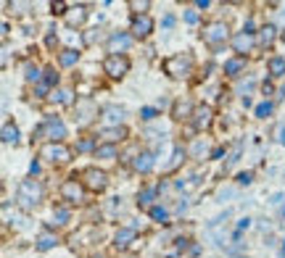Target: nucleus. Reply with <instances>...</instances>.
<instances>
[{
	"instance_id": "obj_8",
	"label": "nucleus",
	"mask_w": 285,
	"mask_h": 258,
	"mask_svg": "<svg viewBox=\"0 0 285 258\" xmlns=\"http://www.w3.org/2000/svg\"><path fill=\"white\" fill-rule=\"evenodd\" d=\"M61 198H63L69 205H80L82 201H85V184H82L77 177L63 179V184H61Z\"/></svg>"
},
{
	"instance_id": "obj_6",
	"label": "nucleus",
	"mask_w": 285,
	"mask_h": 258,
	"mask_svg": "<svg viewBox=\"0 0 285 258\" xmlns=\"http://www.w3.org/2000/svg\"><path fill=\"white\" fill-rule=\"evenodd\" d=\"M37 134H40V137H48V143H63V137H66V124H63L58 116H50V119L37 129Z\"/></svg>"
},
{
	"instance_id": "obj_9",
	"label": "nucleus",
	"mask_w": 285,
	"mask_h": 258,
	"mask_svg": "<svg viewBox=\"0 0 285 258\" xmlns=\"http://www.w3.org/2000/svg\"><path fill=\"white\" fill-rule=\"evenodd\" d=\"M190 121H193V129H196V132H206L214 121V108L211 106H196Z\"/></svg>"
},
{
	"instance_id": "obj_40",
	"label": "nucleus",
	"mask_w": 285,
	"mask_h": 258,
	"mask_svg": "<svg viewBox=\"0 0 285 258\" xmlns=\"http://www.w3.org/2000/svg\"><path fill=\"white\" fill-rule=\"evenodd\" d=\"M95 37H98V29H93L90 35H85V45H93V42H95Z\"/></svg>"
},
{
	"instance_id": "obj_15",
	"label": "nucleus",
	"mask_w": 285,
	"mask_h": 258,
	"mask_svg": "<svg viewBox=\"0 0 285 258\" xmlns=\"http://www.w3.org/2000/svg\"><path fill=\"white\" fill-rule=\"evenodd\" d=\"M135 237H138L135 227H122V229H116V232H114V248H116V250L129 248V245L135 242Z\"/></svg>"
},
{
	"instance_id": "obj_17",
	"label": "nucleus",
	"mask_w": 285,
	"mask_h": 258,
	"mask_svg": "<svg viewBox=\"0 0 285 258\" xmlns=\"http://www.w3.org/2000/svg\"><path fill=\"white\" fill-rule=\"evenodd\" d=\"M243 69H245V58L243 55H232V58L224 61V74L232 76V79H235V76H241Z\"/></svg>"
},
{
	"instance_id": "obj_33",
	"label": "nucleus",
	"mask_w": 285,
	"mask_h": 258,
	"mask_svg": "<svg viewBox=\"0 0 285 258\" xmlns=\"http://www.w3.org/2000/svg\"><path fill=\"white\" fill-rule=\"evenodd\" d=\"M254 113H256V119H267V116L272 113V103H269V100L259 103V106L254 108Z\"/></svg>"
},
{
	"instance_id": "obj_35",
	"label": "nucleus",
	"mask_w": 285,
	"mask_h": 258,
	"mask_svg": "<svg viewBox=\"0 0 285 258\" xmlns=\"http://www.w3.org/2000/svg\"><path fill=\"white\" fill-rule=\"evenodd\" d=\"M40 69H37V66H32V63H29V66H27V79L29 82H40Z\"/></svg>"
},
{
	"instance_id": "obj_21",
	"label": "nucleus",
	"mask_w": 285,
	"mask_h": 258,
	"mask_svg": "<svg viewBox=\"0 0 285 258\" xmlns=\"http://www.w3.org/2000/svg\"><path fill=\"white\" fill-rule=\"evenodd\" d=\"M153 201H156V187H145V190L138 192V205L145 211L153 208Z\"/></svg>"
},
{
	"instance_id": "obj_27",
	"label": "nucleus",
	"mask_w": 285,
	"mask_h": 258,
	"mask_svg": "<svg viewBox=\"0 0 285 258\" xmlns=\"http://www.w3.org/2000/svg\"><path fill=\"white\" fill-rule=\"evenodd\" d=\"M40 85H45V87L50 90V92H53V90H56V85H58V74H56V66H48V69H45V72H42V82H40Z\"/></svg>"
},
{
	"instance_id": "obj_25",
	"label": "nucleus",
	"mask_w": 285,
	"mask_h": 258,
	"mask_svg": "<svg viewBox=\"0 0 285 258\" xmlns=\"http://www.w3.org/2000/svg\"><path fill=\"white\" fill-rule=\"evenodd\" d=\"M48 98L53 100V103H63V106H71V103H74V92H71V90H53Z\"/></svg>"
},
{
	"instance_id": "obj_13",
	"label": "nucleus",
	"mask_w": 285,
	"mask_h": 258,
	"mask_svg": "<svg viewBox=\"0 0 285 258\" xmlns=\"http://www.w3.org/2000/svg\"><path fill=\"white\" fill-rule=\"evenodd\" d=\"M153 164H156V156L151 150H140L132 156V171H138V174H148L153 169Z\"/></svg>"
},
{
	"instance_id": "obj_12",
	"label": "nucleus",
	"mask_w": 285,
	"mask_h": 258,
	"mask_svg": "<svg viewBox=\"0 0 285 258\" xmlns=\"http://www.w3.org/2000/svg\"><path fill=\"white\" fill-rule=\"evenodd\" d=\"M256 42H259V40H256V35H251V32H238V35L232 37V50H235L238 55L251 53Z\"/></svg>"
},
{
	"instance_id": "obj_32",
	"label": "nucleus",
	"mask_w": 285,
	"mask_h": 258,
	"mask_svg": "<svg viewBox=\"0 0 285 258\" xmlns=\"http://www.w3.org/2000/svg\"><path fill=\"white\" fill-rule=\"evenodd\" d=\"M129 8L135 11V16H148L151 3H148V0H129Z\"/></svg>"
},
{
	"instance_id": "obj_10",
	"label": "nucleus",
	"mask_w": 285,
	"mask_h": 258,
	"mask_svg": "<svg viewBox=\"0 0 285 258\" xmlns=\"http://www.w3.org/2000/svg\"><path fill=\"white\" fill-rule=\"evenodd\" d=\"M132 45V35L129 32H114L108 37V55H124V50Z\"/></svg>"
},
{
	"instance_id": "obj_11",
	"label": "nucleus",
	"mask_w": 285,
	"mask_h": 258,
	"mask_svg": "<svg viewBox=\"0 0 285 258\" xmlns=\"http://www.w3.org/2000/svg\"><path fill=\"white\" fill-rule=\"evenodd\" d=\"M153 27H156V24H153L151 16H135L132 24H129V35L138 37V40H145V37L153 32Z\"/></svg>"
},
{
	"instance_id": "obj_14",
	"label": "nucleus",
	"mask_w": 285,
	"mask_h": 258,
	"mask_svg": "<svg viewBox=\"0 0 285 258\" xmlns=\"http://www.w3.org/2000/svg\"><path fill=\"white\" fill-rule=\"evenodd\" d=\"M63 21H66L69 29L82 27V24L87 21V8H85V5H69V11H66V16H63Z\"/></svg>"
},
{
	"instance_id": "obj_46",
	"label": "nucleus",
	"mask_w": 285,
	"mask_h": 258,
	"mask_svg": "<svg viewBox=\"0 0 285 258\" xmlns=\"http://www.w3.org/2000/svg\"><path fill=\"white\" fill-rule=\"evenodd\" d=\"M280 37H283V42H285V29H283V32H280Z\"/></svg>"
},
{
	"instance_id": "obj_45",
	"label": "nucleus",
	"mask_w": 285,
	"mask_h": 258,
	"mask_svg": "<svg viewBox=\"0 0 285 258\" xmlns=\"http://www.w3.org/2000/svg\"><path fill=\"white\" fill-rule=\"evenodd\" d=\"M280 143H283V145H285V127H283V129H280Z\"/></svg>"
},
{
	"instance_id": "obj_37",
	"label": "nucleus",
	"mask_w": 285,
	"mask_h": 258,
	"mask_svg": "<svg viewBox=\"0 0 285 258\" xmlns=\"http://www.w3.org/2000/svg\"><path fill=\"white\" fill-rule=\"evenodd\" d=\"M50 8H53V14H58V16H66L69 5L66 3H50Z\"/></svg>"
},
{
	"instance_id": "obj_26",
	"label": "nucleus",
	"mask_w": 285,
	"mask_h": 258,
	"mask_svg": "<svg viewBox=\"0 0 285 258\" xmlns=\"http://www.w3.org/2000/svg\"><path fill=\"white\" fill-rule=\"evenodd\" d=\"M267 69H269L272 76H283L285 74V58L283 55H272L269 63H267Z\"/></svg>"
},
{
	"instance_id": "obj_31",
	"label": "nucleus",
	"mask_w": 285,
	"mask_h": 258,
	"mask_svg": "<svg viewBox=\"0 0 285 258\" xmlns=\"http://www.w3.org/2000/svg\"><path fill=\"white\" fill-rule=\"evenodd\" d=\"M69 208H63V205H58V208H53V224L56 227H63V224H69Z\"/></svg>"
},
{
	"instance_id": "obj_28",
	"label": "nucleus",
	"mask_w": 285,
	"mask_h": 258,
	"mask_svg": "<svg viewBox=\"0 0 285 258\" xmlns=\"http://www.w3.org/2000/svg\"><path fill=\"white\" fill-rule=\"evenodd\" d=\"M185 156H187V150H185L183 145H177V147H174V153H172V161H169V166H166V171H174V169H177V166L185 161Z\"/></svg>"
},
{
	"instance_id": "obj_18",
	"label": "nucleus",
	"mask_w": 285,
	"mask_h": 258,
	"mask_svg": "<svg viewBox=\"0 0 285 258\" xmlns=\"http://www.w3.org/2000/svg\"><path fill=\"white\" fill-rule=\"evenodd\" d=\"M101 137H106V143L116 145V143H122V140L127 137V129L124 127H103L101 129Z\"/></svg>"
},
{
	"instance_id": "obj_22",
	"label": "nucleus",
	"mask_w": 285,
	"mask_h": 258,
	"mask_svg": "<svg viewBox=\"0 0 285 258\" xmlns=\"http://www.w3.org/2000/svg\"><path fill=\"white\" fill-rule=\"evenodd\" d=\"M95 158H103V161H114L116 156H119V147L116 145H111V143H103V145H98L95 147Z\"/></svg>"
},
{
	"instance_id": "obj_36",
	"label": "nucleus",
	"mask_w": 285,
	"mask_h": 258,
	"mask_svg": "<svg viewBox=\"0 0 285 258\" xmlns=\"http://www.w3.org/2000/svg\"><path fill=\"white\" fill-rule=\"evenodd\" d=\"M159 111L156 108H140V119H145V121H151V119H156Z\"/></svg>"
},
{
	"instance_id": "obj_44",
	"label": "nucleus",
	"mask_w": 285,
	"mask_h": 258,
	"mask_svg": "<svg viewBox=\"0 0 285 258\" xmlns=\"http://www.w3.org/2000/svg\"><path fill=\"white\" fill-rule=\"evenodd\" d=\"M29 171H32V174H37V171H40V166H37V161H32V164H29Z\"/></svg>"
},
{
	"instance_id": "obj_20",
	"label": "nucleus",
	"mask_w": 285,
	"mask_h": 258,
	"mask_svg": "<svg viewBox=\"0 0 285 258\" xmlns=\"http://www.w3.org/2000/svg\"><path fill=\"white\" fill-rule=\"evenodd\" d=\"M58 245V235H53L50 229H42L40 232V237H37V250H50V248H56Z\"/></svg>"
},
{
	"instance_id": "obj_38",
	"label": "nucleus",
	"mask_w": 285,
	"mask_h": 258,
	"mask_svg": "<svg viewBox=\"0 0 285 258\" xmlns=\"http://www.w3.org/2000/svg\"><path fill=\"white\" fill-rule=\"evenodd\" d=\"M251 171H243V174H238V184H251Z\"/></svg>"
},
{
	"instance_id": "obj_23",
	"label": "nucleus",
	"mask_w": 285,
	"mask_h": 258,
	"mask_svg": "<svg viewBox=\"0 0 285 258\" xmlns=\"http://www.w3.org/2000/svg\"><path fill=\"white\" fill-rule=\"evenodd\" d=\"M77 61H80V53H77V50H71V48H66V50H61V53H58V66H61V69H71Z\"/></svg>"
},
{
	"instance_id": "obj_29",
	"label": "nucleus",
	"mask_w": 285,
	"mask_h": 258,
	"mask_svg": "<svg viewBox=\"0 0 285 258\" xmlns=\"http://www.w3.org/2000/svg\"><path fill=\"white\" fill-rule=\"evenodd\" d=\"M206 150H209L206 140H201V137L193 140V145H190V156H193V158H204V156H206Z\"/></svg>"
},
{
	"instance_id": "obj_1",
	"label": "nucleus",
	"mask_w": 285,
	"mask_h": 258,
	"mask_svg": "<svg viewBox=\"0 0 285 258\" xmlns=\"http://www.w3.org/2000/svg\"><path fill=\"white\" fill-rule=\"evenodd\" d=\"M42 195H45V190H42V184L37 182V179H24V182L19 184V190H16V203H19L21 211H35L37 205H40Z\"/></svg>"
},
{
	"instance_id": "obj_16",
	"label": "nucleus",
	"mask_w": 285,
	"mask_h": 258,
	"mask_svg": "<svg viewBox=\"0 0 285 258\" xmlns=\"http://www.w3.org/2000/svg\"><path fill=\"white\" fill-rule=\"evenodd\" d=\"M193 111H196V106H193L190 100H174V106H172V116L177 121H185V119H193Z\"/></svg>"
},
{
	"instance_id": "obj_3",
	"label": "nucleus",
	"mask_w": 285,
	"mask_h": 258,
	"mask_svg": "<svg viewBox=\"0 0 285 258\" xmlns=\"http://www.w3.org/2000/svg\"><path fill=\"white\" fill-rule=\"evenodd\" d=\"M201 40H204V45H209L211 50H219L230 40V27L224 21H209L201 29Z\"/></svg>"
},
{
	"instance_id": "obj_34",
	"label": "nucleus",
	"mask_w": 285,
	"mask_h": 258,
	"mask_svg": "<svg viewBox=\"0 0 285 258\" xmlns=\"http://www.w3.org/2000/svg\"><path fill=\"white\" fill-rule=\"evenodd\" d=\"M148 214H151L153 221H166V216H169V214H166V208H164V205H153V208L148 211Z\"/></svg>"
},
{
	"instance_id": "obj_39",
	"label": "nucleus",
	"mask_w": 285,
	"mask_h": 258,
	"mask_svg": "<svg viewBox=\"0 0 285 258\" xmlns=\"http://www.w3.org/2000/svg\"><path fill=\"white\" fill-rule=\"evenodd\" d=\"M185 21L187 24H196L198 21V14H196V11H185Z\"/></svg>"
},
{
	"instance_id": "obj_7",
	"label": "nucleus",
	"mask_w": 285,
	"mask_h": 258,
	"mask_svg": "<svg viewBox=\"0 0 285 258\" xmlns=\"http://www.w3.org/2000/svg\"><path fill=\"white\" fill-rule=\"evenodd\" d=\"M103 74L111 79H122L129 74V58L127 55H106L103 61Z\"/></svg>"
},
{
	"instance_id": "obj_41",
	"label": "nucleus",
	"mask_w": 285,
	"mask_h": 258,
	"mask_svg": "<svg viewBox=\"0 0 285 258\" xmlns=\"http://www.w3.org/2000/svg\"><path fill=\"white\" fill-rule=\"evenodd\" d=\"M90 147H93V143H90V140H82V143L77 145V150H90Z\"/></svg>"
},
{
	"instance_id": "obj_2",
	"label": "nucleus",
	"mask_w": 285,
	"mask_h": 258,
	"mask_svg": "<svg viewBox=\"0 0 285 258\" xmlns=\"http://www.w3.org/2000/svg\"><path fill=\"white\" fill-rule=\"evenodd\" d=\"M193 66H196V58L193 53H174L164 61V74H169L172 79H185V76H190Z\"/></svg>"
},
{
	"instance_id": "obj_42",
	"label": "nucleus",
	"mask_w": 285,
	"mask_h": 258,
	"mask_svg": "<svg viewBox=\"0 0 285 258\" xmlns=\"http://www.w3.org/2000/svg\"><path fill=\"white\" fill-rule=\"evenodd\" d=\"M262 92L264 95H272V85H269V82H264V85H262Z\"/></svg>"
},
{
	"instance_id": "obj_24",
	"label": "nucleus",
	"mask_w": 285,
	"mask_h": 258,
	"mask_svg": "<svg viewBox=\"0 0 285 258\" xmlns=\"http://www.w3.org/2000/svg\"><path fill=\"white\" fill-rule=\"evenodd\" d=\"M122 116H124V111H122V108H116V106H106V108H103V119H106L108 124H114V127H119Z\"/></svg>"
},
{
	"instance_id": "obj_30",
	"label": "nucleus",
	"mask_w": 285,
	"mask_h": 258,
	"mask_svg": "<svg viewBox=\"0 0 285 258\" xmlns=\"http://www.w3.org/2000/svg\"><path fill=\"white\" fill-rule=\"evenodd\" d=\"M3 143L5 145H11V143H19V129L14 124H3Z\"/></svg>"
},
{
	"instance_id": "obj_43",
	"label": "nucleus",
	"mask_w": 285,
	"mask_h": 258,
	"mask_svg": "<svg viewBox=\"0 0 285 258\" xmlns=\"http://www.w3.org/2000/svg\"><path fill=\"white\" fill-rule=\"evenodd\" d=\"M196 8H209V0H196Z\"/></svg>"
},
{
	"instance_id": "obj_4",
	"label": "nucleus",
	"mask_w": 285,
	"mask_h": 258,
	"mask_svg": "<svg viewBox=\"0 0 285 258\" xmlns=\"http://www.w3.org/2000/svg\"><path fill=\"white\" fill-rule=\"evenodd\" d=\"M71 147L69 145H63V143H45L40 147V158L42 161H48V164H56V166H63V164H69L71 161Z\"/></svg>"
},
{
	"instance_id": "obj_5",
	"label": "nucleus",
	"mask_w": 285,
	"mask_h": 258,
	"mask_svg": "<svg viewBox=\"0 0 285 258\" xmlns=\"http://www.w3.org/2000/svg\"><path fill=\"white\" fill-rule=\"evenodd\" d=\"M80 182L93 192H103L108 187V174L103 169H98V166H87V169H82V174H80Z\"/></svg>"
},
{
	"instance_id": "obj_19",
	"label": "nucleus",
	"mask_w": 285,
	"mask_h": 258,
	"mask_svg": "<svg viewBox=\"0 0 285 258\" xmlns=\"http://www.w3.org/2000/svg\"><path fill=\"white\" fill-rule=\"evenodd\" d=\"M275 37H277V29H275V24H264L262 29H259V35H256V40L262 48H272V42H275Z\"/></svg>"
}]
</instances>
